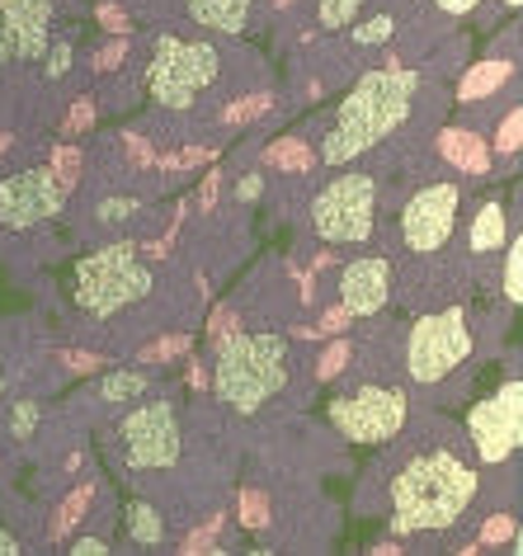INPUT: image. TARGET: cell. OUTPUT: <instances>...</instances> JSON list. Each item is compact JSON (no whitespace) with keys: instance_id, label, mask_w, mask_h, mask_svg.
<instances>
[{"instance_id":"6da1fadb","label":"cell","mask_w":523,"mask_h":556,"mask_svg":"<svg viewBox=\"0 0 523 556\" xmlns=\"http://www.w3.org/2000/svg\"><path fill=\"white\" fill-rule=\"evenodd\" d=\"M476 500V467L452 448H424L396 471L392 481V533H444L462 523Z\"/></svg>"},{"instance_id":"7a4b0ae2","label":"cell","mask_w":523,"mask_h":556,"mask_svg":"<svg viewBox=\"0 0 523 556\" xmlns=\"http://www.w3.org/2000/svg\"><path fill=\"white\" fill-rule=\"evenodd\" d=\"M420 94V76L416 72H368L354 80V90L344 94V104L335 109L326 142H321V161L326 165H349L363 151H373L378 142L401 128L416 109Z\"/></svg>"},{"instance_id":"3957f363","label":"cell","mask_w":523,"mask_h":556,"mask_svg":"<svg viewBox=\"0 0 523 556\" xmlns=\"http://www.w3.org/2000/svg\"><path fill=\"white\" fill-rule=\"evenodd\" d=\"M288 372H293L288 340L269 336V330H245V336L222 340V350H217L213 392L227 410L255 415L265 401H273L288 387Z\"/></svg>"},{"instance_id":"277c9868","label":"cell","mask_w":523,"mask_h":556,"mask_svg":"<svg viewBox=\"0 0 523 556\" xmlns=\"http://www.w3.org/2000/svg\"><path fill=\"white\" fill-rule=\"evenodd\" d=\"M151 288V269L137 260L132 245H104L90 250L86 260L76 264V302L90 316H118L123 307H132L137 298H146Z\"/></svg>"},{"instance_id":"5b68a950","label":"cell","mask_w":523,"mask_h":556,"mask_svg":"<svg viewBox=\"0 0 523 556\" xmlns=\"http://www.w3.org/2000/svg\"><path fill=\"white\" fill-rule=\"evenodd\" d=\"M472 358V316L462 307L430 312L406 336V372L420 387H438Z\"/></svg>"},{"instance_id":"8992f818","label":"cell","mask_w":523,"mask_h":556,"mask_svg":"<svg viewBox=\"0 0 523 556\" xmlns=\"http://www.w3.org/2000/svg\"><path fill=\"white\" fill-rule=\"evenodd\" d=\"M378 222V179L363 170L335 175L311 199V231L330 245H359Z\"/></svg>"},{"instance_id":"52a82bcc","label":"cell","mask_w":523,"mask_h":556,"mask_svg":"<svg viewBox=\"0 0 523 556\" xmlns=\"http://www.w3.org/2000/svg\"><path fill=\"white\" fill-rule=\"evenodd\" d=\"M326 420L349 443H392L410 420V401L401 387L363 382V387H354V392H340L330 401Z\"/></svg>"},{"instance_id":"ba28073f","label":"cell","mask_w":523,"mask_h":556,"mask_svg":"<svg viewBox=\"0 0 523 556\" xmlns=\"http://www.w3.org/2000/svg\"><path fill=\"white\" fill-rule=\"evenodd\" d=\"M217 80V48L213 43H184L165 34L156 43V58L146 66V90L161 109H189L203 90Z\"/></svg>"},{"instance_id":"9c48e42d","label":"cell","mask_w":523,"mask_h":556,"mask_svg":"<svg viewBox=\"0 0 523 556\" xmlns=\"http://www.w3.org/2000/svg\"><path fill=\"white\" fill-rule=\"evenodd\" d=\"M118 448L132 471H165L180 463L184 434H180V415H175L170 401H142V406H132L123 415Z\"/></svg>"},{"instance_id":"30bf717a","label":"cell","mask_w":523,"mask_h":556,"mask_svg":"<svg viewBox=\"0 0 523 556\" xmlns=\"http://www.w3.org/2000/svg\"><path fill=\"white\" fill-rule=\"evenodd\" d=\"M458 207H462V185H452V179H434V185L416 189L401 207V245L420 260L438 255L458 231Z\"/></svg>"},{"instance_id":"8fae6325","label":"cell","mask_w":523,"mask_h":556,"mask_svg":"<svg viewBox=\"0 0 523 556\" xmlns=\"http://www.w3.org/2000/svg\"><path fill=\"white\" fill-rule=\"evenodd\" d=\"M467 439H472L476 463H486V467H500L505 457L519 453V439H523V382L519 378H509L495 396L476 401L467 410Z\"/></svg>"},{"instance_id":"7c38bea8","label":"cell","mask_w":523,"mask_h":556,"mask_svg":"<svg viewBox=\"0 0 523 556\" xmlns=\"http://www.w3.org/2000/svg\"><path fill=\"white\" fill-rule=\"evenodd\" d=\"M62 213V185L52 170H20L0 179V227L29 231Z\"/></svg>"},{"instance_id":"4fadbf2b","label":"cell","mask_w":523,"mask_h":556,"mask_svg":"<svg viewBox=\"0 0 523 556\" xmlns=\"http://www.w3.org/2000/svg\"><path fill=\"white\" fill-rule=\"evenodd\" d=\"M52 43V0H0V66L38 62Z\"/></svg>"},{"instance_id":"5bb4252c","label":"cell","mask_w":523,"mask_h":556,"mask_svg":"<svg viewBox=\"0 0 523 556\" xmlns=\"http://www.w3.org/2000/svg\"><path fill=\"white\" fill-rule=\"evenodd\" d=\"M396 293V269L382 255H359L340 269V302L349 316H378Z\"/></svg>"},{"instance_id":"9a60e30c","label":"cell","mask_w":523,"mask_h":556,"mask_svg":"<svg viewBox=\"0 0 523 556\" xmlns=\"http://www.w3.org/2000/svg\"><path fill=\"white\" fill-rule=\"evenodd\" d=\"M255 0H189V20L213 34H241L251 24Z\"/></svg>"},{"instance_id":"2e32d148","label":"cell","mask_w":523,"mask_h":556,"mask_svg":"<svg viewBox=\"0 0 523 556\" xmlns=\"http://www.w3.org/2000/svg\"><path fill=\"white\" fill-rule=\"evenodd\" d=\"M505 231H509V217L500 203H481V213L472 217V231H467V245L476 250V255H486V250H500L505 245Z\"/></svg>"},{"instance_id":"e0dca14e","label":"cell","mask_w":523,"mask_h":556,"mask_svg":"<svg viewBox=\"0 0 523 556\" xmlns=\"http://www.w3.org/2000/svg\"><path fill=\"white\" fill-rule=\"evenodd\" d=\"M123 528H128L137 547H161L165 542V514L156 505H146V500H132L128 514H123Z\"/></svg>"},{"instance_id":"ac0fdd59","label":"cell","mask_w":523,"mask_h":556,"mask_svg":"<svg viewBox=\"0 0 523 556\" xmlns=\"http://www.w3.org/2000/svg\"><path fill=\"white\" fill-rule=\"evenodd\" d=\"M146 387H151L146 372H109L100 382V401H109V406H128V401H137Z\"/></svg>"},{"instance_id":"d6986e66","label":"cell","mask_w":523,"mask_h":556,"mask_svg":"<svg viewBox=\"0 0 523 556\" xmlns=\"http://www.w3.org/2000/svg\"><path fill=\"white\" fill-rule=\"evenodd\" d=\"M368 5V0H316V24H321V29H349L354 24V15H359V10Z\"/></svg>"},{"instance_id":"ffe728a7","label":"cell","mask_w":523,"mask_h":556,"mask_svg":"<svg viewBox=\"0 0 523 556\" xmlns=\"http://www.w3.org/2000/svg\"><path fill=\"white\" fill-rule=\"evenodd\" d=\"M505 76H509V66H505V62H481L476 72L462 80L458 100H462V104H467V100H476V94H486V90H495V86H500Z\"/></svg>"},{"instance_id":"44dd1931","label":"cell","mask_w":523,"mask_h":556,"mask_svg":"<svg viewBox=\"0 0 523 556\" xmlns=\"http://www.w3.org/2000/svg\"><path fill=\"white\" fill-rule=\"evenodd\" d=\"M505 298L509 302H519L523 298V241L514 236L505 250Z\"/></svg>"},{"instance_id":"7402d4cb","label":"cell","mask_w":523,"mask_h":556,"mask_svg":"<svg viewBox=\"0 0 523 556\" xmlns=\"http://www.w3.org/2000/svg\"><path fill=\"white\" fill-rule=\"evenodd\" d=\"M38 420H43V406H38V401H15V410H10V434H15L20 443L34 439Z\"/></svg>"},{"instance_id":"603a6c76","label":"cell","mask_w":523,"mask_h":556,"mask_svg":"<svg viewBox=\"0 0 523 556\" xmlns=\"http://www.w3.org/2000/svg\"><path fill=\"white\" fill-rule=\"evenodd\" d=\"M396 34V20L392 15H373L363 24H354V43L359 48H373V43H387V38Z\"/></svg>"},{"instance_id":"cb8c5ba5","label":"cell","mask_w":523,"mask_h":556,"mask_svg":"<svg viewBox=\"0 0 523 556\" xmlns=\"http://www.w3.org/2000/svg\"><path fill=\"white\" fill-rule=\"evenodd\" d=\"M66 66H72V43H66V38H58V43L43 48V72H48V76H66Z\"/></svg>"},{"instance_id":"d4e9b609","label":"cell","mask_w":523,"mask_h":556,"mask_svg":"<svg viewBox=\"0 0 523 556\" xmlns=\"http://www.w3.org/2000/svg\"><path fill=\"white\" fill-rule=\"evenodd\" d=\"M519 128H523V114L509 109V118L500 123V132H495V151H519Z\"/></svg>"},{"instance_id":"484cf974","label":"cell","mask_w":523,"mask_h":556,"mask_svg":"<svg viewBox=\"0 0 523 556\" xmlns=\"http://www.w3.org/2000/svg\"><path fill=\"white\" fill-rule=\"evenodd\" d=\"M259 193H265V175H259V170H251V175L237 179V199H241V203H255Z\"/></svg>"},{"instance_id":"4316f807","label":"cell","mask_w":523,"mask_h":556,"mask_svg":"<svg viewBox=\"0 0 523 556\" xmlns=\"http://www.w3.org/2000/svg\"><path fill=\"white\" fill-rule=\"evenodd\" d=\"M72 552H76V556H109V542H104V538H80Z\"/></svg>"},{"instance_id":"83f0119b","label":"cell","mask_w":523,"mask_h":556,"mask_svg":"<svg viewBox=\"0 0 523 556\" xmlns=\"http://www.w3.org/2000/svg\"><path fill=\"white\" fill-rule=\"evenodd\" d=\"M438 10H444V15H472V10L481 5V0H434Z\"/></svg>"},{"instance_id":"f1b7e54d","label":"cell","mask_w":523,"mask_h":556,"mask_svg":"<svg viewBox=\"0 0 523 556\" xmlns=\"http://www.w3.org/2000/svg\"><path fill=\"white\" fill-rule=\"evenodd\" d=\"M132 217V203H104V222H123Z\"/></svg>"},{"instance_id":"f546056e","label":"cell","mask_w":523,"mask_h":556,"mask_svg":"<svg viewBox=\"0 0 523 556\" xmlns=\"http://www.w3.org/2000/svg\"><path fill=\"white\" fill-rule=\"evenodd\" d=\"M20 552V538L15 533H5V528H0V556H15Z\"/></svg>"},{"instance_id":"4dcf8cb0","label":"cell","mask_w":523,"mask_h":556,"mask_svg":"<svg viewBox=\"0 0 523 556\" xmlns=\"http://www.w3.org/2000/svg\"><path fill=\"white\" fill-rule=\"evenodd\" d=\"M5 387H10V372H5V364H0V396H5Z\"/></svg>"}]
</instances>
